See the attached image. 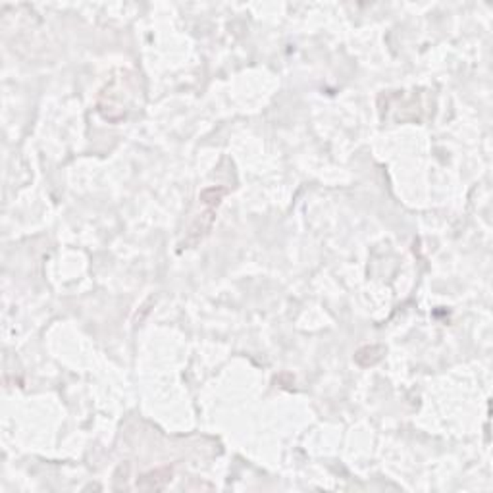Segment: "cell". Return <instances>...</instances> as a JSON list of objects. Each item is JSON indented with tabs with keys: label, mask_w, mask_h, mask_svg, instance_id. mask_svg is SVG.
Listing matches in <instances>:
<instances>
[{
	"label": "cell",
	"mask_w": 493,
	"mask_h": 493,
	"mask_svg": "<svg viewBox=\"0 0 493 493\" xmlns=\"http://www.w3.org/2000/svg\"><path fill=\"white\" fill-rule=\"evenodd\" d=\"M172 474H174V470L170 466L158 468V470H153V473L148 474H143L141 478L137 480V489H143V492H160V489H164L170 484Z\"/></svg>",
	"instance_id": "cell-1"
}]
</instances>
